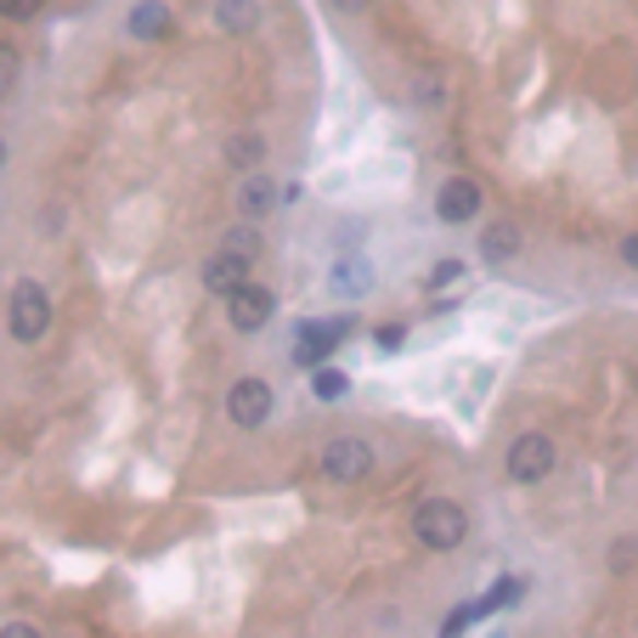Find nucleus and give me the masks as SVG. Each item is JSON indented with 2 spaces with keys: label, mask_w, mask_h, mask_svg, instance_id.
I'll list each match as a JSON object with an SVG mask.
<instances>
[{
  "label": "nucleus",
  "mask_w": 638,
  "mask_h": 638,
  "mask_svg": "<svg viewBox=\"0 0 638 638\" xmlns=\"http://www.w3.org/2000/svg\"><path fill=\"white\" fill-rule=\"evenodd\" d=\"M215 28H226V35H255L260 0H215Z\"/></svg>",
  "instance_id": "nucleus-10"
},
{
  "label": "nucleus",
  "mask_w": 638,
  "mask_h": 638,
  "mask_svg": "<svg viewBox=\"0 0 638 638\" xmlns=\"http://www.w3.org/2000/svg\"><path fill=\"white\" fill-rule=\"evenodd\" d=\"M40 0H0V17H35Z\"/></svg>",
  "instance_id": "nucleus-22"
},
{
  "label": "nucleus",
  "mask_w": 638,
  "mask_h": 638,
  "mask_svg": "<svg viewBox=\"0 0 638 638\" xmlns=\"http://www.w3.org/2000/svg\"><path fill=\"white\" fill-rule=\"evenodd\" d=\"M198 277H204V288H210V294H221V299H232V294H238V288L249 283V260H238V255H226V249H215V255L204 260V272H198Z\"/></svg>",
  "instance_id": "nucleus-8"
},
{
  "label": "nucleus",
  "mask_w": 638,
  "mask_h": 638,
  "mask_svg": "<svg viewBox=\"0 0 638 638\" xmlns=\"http://www.w3.org/2000/svg\"><path fill=\"white\" fill-rule=\"evenodd\" d=\"M554 463H559V447H554V435H543V429H525L520 441L509 447V481L515 486H543L548 475H554Z\"/></svg>",
  "instance_id": "nucleus-3"
},
{
  "label": "nucleus",
  "mask_w": 638,
  "mask_h": 638,
  "mask_svg": "<svg viewBox=\"0 0 638 638\" xmlns=\"http://www.w3.org/2000/svg\"><path fill=\"white\" fill-rule=\"evenodd\" d=\"M379 345H385V351H395V345H401V328H395V322H390V328H379Z\"/></svg>",
  "instance_id": "nucleus-26"
},
{
  "label": "nucleus",
  "mask_w": 638,
  "mask_h": 638,
  "mask_svg": "<svg viewBox=\"0 0 638 638\" xmlns=\"http://www.w3.org/2000/svg\"><path fill=\"white\" fill-rule=\"evenodd\" d=\"M622 260L638 265V232H627V238H622Z\"/></svg>",
  "instance_id": "nucleus-25"
},
{
  "label": "nucleus",
  "mask_w": 638,
  "mask_h": 638,
  "mask_svg": "<svg viewBox=\"0 0 638 638\" xmlns=\"http://www.w3.org/2000/svg\"><path fill=\"white\" fill-rule=\"evenodd\" d=\"M452 283H463V260H435L429 288H452Z\"/></svg>",
  "instance_id": "nucleus-19"
},
{
  "label": "nucleus",
  "mask_w": 638,
  "mask_h": 638,
  "mask_svg": "<svg viewBox=\"0 0 638 638\" xmlns=\"http://www.w3.org/2000/svg\"><path fill=\"white\" fill-rule=\"evenodd\" d=\"M633 559H638V536H622L611 548V570H633Z\"/></svg>",
  "instance_id": "nucleus-20"
},
{
  "label": "nucleus",
  "mask_w": 638,
  "mask_h": 638,
  "mask_svg": "<svg viewBox=\"0 0 638 638\" xmlns=\"http://www.w3.org/2000/svg\"><path fill=\"white\" fill-rule=\"evenodd\" d=\"M475 616H481L475 604H463V611H452V616H447V627H441V638H458V633H463L469 622H475Z\"/></svg>",
  "instance_id": "nucleus-21"
},
{
  "label": "nucleus",
  "mask_w": 638,
  "mask_h": 638,
  "mask_svg": "<svg viewBox=\"0 0 638 638\" xmlns=\"http://www.w3.org/2000/svg\"><path fill=\"white\" fill-rule=\"evenodd\" d=\"M413 536L429 554H447V548H458L469 536V509H463V503H452V497H429V503H418V509H413Z\"/></svg>",
  "instance_id": "nucleus-1"
},
{
  "label": "nucleus",
  "mask_w": 638,
  "mask_h": 638,
  "mask_svg": "<svg viewBox=\"0 0 638 638\" xmlns=\"http://www.w3.org/2000/svg\"><path fill=\"white\" fill-rule=\"evenodd\" d=\"M17 80V51H7L0 46V96H7V85Z\"/></svg>",
  "instance_id": "nucleus-23"
},
{
  "label": "nucleus",
  "mask_w": 638,
  "mask_h": 638,
  "mask_svg": "<svg viewBox=\"0 0 638 638\" xmlns=\"http://www.w3.org/2000/svg\"><path fill=\"white\" fill-rule=\"evenodd\" d=\"M481 255H486L492 265H503L509 255H520V226H515V221H497V226H486V238H481Z\"/></svg>",
  "instance_id": "nucleus-14"
},
{
  "label": "nucleus",
  "mask_w": 638,
  "mask_h": 638,
  "mask_svg": "<svg viewBox=\"0 0 638 638\" xmlns=\"http://www.w3.org/2000/svg\"><path fill=\"white\" fill-rule=\"evenodd\" d=\"M317 463H322V475H328V481L351 486V481H367V469H374V447H367L362 435H333Z\"/></svg>",
  "instance_id": "nucleus-4"
},
{
  "label": "nucleus",
  "mask_w": 638,
  "mask_h": 638,
  "mask_svg": "<svg viewBox=\"0 0 638 638\" xmlns=\"http://www.w3.org/2000/svg\"><path fill=\"white\" fill-rule=\"evenodd\" d=\"M260 153H265L260 130H238V137H226V164H232V170H249V176H255Z\"/></svg>",
  "instance_id": "nucleus-15"
},
{
  "label": "nucleus",
  "mask_w": 638,
  "mask_h": 638,
  "mask_svg": "<svg viewBox=\"0 0 638 638\" xmlns=\"http://www.w3.org/2000/svg\"><path fill=\"white\" fill-rule=\"evenodd\" d=\"M272 204H277V181H272V176H260V170L244 176V187H238V210H244L249 221H260Z\"/></svg>",
  "instance_id": "nucleus-11"
},
{
  "label": "nucleus",
  "mask_w": 638,
  "mask_h": 638,
  "mask_svg": "<svg viewBox=\"0 0 638 638\" xmlns=\"http://www.w3.org/2000/svg\"><path fill=\"white\" fill-rule=\"evenodd\" d=\"M164 28H170V7H164V0H137V7H130V35L137 40H158Z\"/></svg>",
  "instance_id": "nucleus-12"
},
{
  "label": "nucleus",
  "mask_w": 638,
  "mask_h": 638,
  "mask_svg": "<svg viewBox=\"0 0 638 638\" xmlns=\"http://www.w3.org/2000/svg\"><path fill=\"white\" fill-rule=\"evenodd\" d=\"M345 340V322H306L299 328V351H294V362L299 367H322V356Z\"/></svg>",
  "instance_id": "nucleus-9"
},
{
  "label": "nucleus",
  "mask_w": 638,
  "mask_h": 638,
  "mask_svg": "<svg viewBox=\"0 0 638 638\" xmlns=\"http://www.w3.org/2000/svg\"><path fill=\"white\" fill-rule=\"evenodd\" d=\"M407 96H413L418 108H447L452 80H447L441 69H418V74H413V85H407Z\"/></svg>",
  "instance_id": "nucleus-13"
},
{
  "label": "nucleus",
  "mask_w": 638,
  "mask_h": 638,
  "mask_svg": "<svg viewBox=\"0 0 638 638\" xmlns=\"http://www.w3.org/2000/svg\"><path fill=\"white\" fill-rule=\"evenodd\" d=\"M520 593H525V582H520V577H503V582H497V588H492L486 599H475V611H481V616H492L497 604H515Z\"/></svg>",
  "instance_id": "nucleus-16"
},
{
  "label": "nucleus",
  "mask_w": 638,
  "mask_h": 638,
  "mask_svg": "<svg viewBox=\"0 0 638 638\" xmlns=\"http://www.w3.org/2000/svg\"><path fill=\"white\" fill-rule=\"evenodd\" d=\"M311 390H317L322 401H340V395L351 390V379L340 374V367H317V374H311Z\"/></svg>",
  "instance_id": "nucleus-18"
},
{
  "label": "nucleus",
  "mask_w": 638,
  "mask_h": 638,
  "mask_svg": "<svg viewBox=\"0 0 638 638\" xmlns=\"http://www.w3.org/2000/svg\"><path fill=\"white\" fill-rule=\"evenodd\" d=\"M7 328H12V340H23V345L46 340V328H51V294H46V283L23 277L12 288V299H7Z\"/></svg>",
  "instance_id": "nucleus-2"
},
{
  "label": "nucleus",
  "mask_w": 638,
  "mask_h": 638,
  "mask_svg": "<svg viewBox=\"0 0 638 638\" xmlns=\"http://www.w3.org/2000/svg\"><path fill=\"white\" fill-rule=\"evenodd\" d=\"M272 407H277V395H272L265 379H238L226 390V418L238 429H260L265 418H272Z\"/></svg>",
  "instance_id": "nucleus-5"
},
{
  "label": "nucleus",
  "mask_w": 638,
  "mask_h": 638,
  "mask_svg": "<svg viewBox=\"0 0 638 638\" xmlns=\"http://www.w3.org/2000/svg\"><path fill=\"white\" fill-rule=\"evenodd\" d=\"M435 215H441L447 226H463L481 215V181L475 176H447L441 192H435Z\"/></svg>",
  "instance_id": "nucleus-7"
},
{
  "label": "nucleus",
  "mask_w": 638,
  "mask_h": 638,
  "mask_svg": "<svg viewBox=\"0 0 638 638\" xmlns=\"http://www.w3.org/2000/svg\"><path fill=\"white\" fill-rule=\"evenodd\" d=\"M333 7H340V12H351V17H356V12H367V7H374V0H333Z\"/></svg>",
  "instance_id": "nucleus-27"
},
{
  "label": "nucleus",
  "mask_w": 638,
  "mask_h": 638,
  "mask_svg": "<svg viewBox=\"0 0 638 638\" xmlns=\"http://www.w3.org/2000/svg\"><path fill=\"white\" fill-rule=\"evenodd\" d=\"M0 158H7V142H0Z\"/></svg>",
  "instance_id": "nucleus-28"
},
{
  "label": "nucleus",
  "mask_w": 638,
  "mask_h": 638,
  "mask_svg": "<svg viewBox=\"0 0 638 638\" xmlns=\"http://www.w3.org/2000/svg\"><path fill=\"white\" fill-rule=\"evenodd\" d=\"M0 638H40V627L35 622H7V627H0Z\"/></svg>",
  "instance_id": "nucleus-24"
},
{
  "label": "nucleus",
  "mask_w": 638,
  "mask_h": 638,
  "mask_svg": "<svg viewBox=\"0 0 638 638\" xmlns=\"http://www.w3.org/2000/svg\"><path fill=\"white\" fill-rule=\"evenodd\" d=\"M272 311H277V299H272V288H260V283H244L238 294L226 299V322L238 333H260L265 322H272Z\"/></svg>",
  "instance_id": "nucleus-6"
},
{
  "label": "nucleus",
  "mask_w": 638,
  "mask_h": 638,
  "mask_svg": "<svg viewBox=\"0 0 638 638\" xmlns=\"http://www.w3.org/2000/svg\"><path fill=\"white\" fill-rule=\"evenodd\" d=\"M221 249H226V255H238V260H255V255H260V232H255V226H232Z\"/></svg>",
  "instance_id": "nucleus-17"
}]
</instances>
